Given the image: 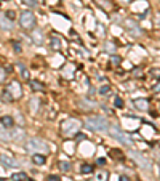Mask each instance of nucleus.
Listing matches in <instances>:
<instances>
[{"instance_id":"obj_1","label":"nucleus","mask_w":160,"mask_h":181,"mask_svg":"<svg viewBox=\"0 0 160 181\" xmlns=\"http://www.w3.org/2000/svg\"><path fill=\"white\" fill-rule=\"evenodd\" d=\"M85 125L87 128L93 130V132H109V122L104 119L103 116H90L85 119Z\"/></svg>"},{"instance_id":"obj_2","label":"nucleus","mask_w":160,"mask_h":181,"mask_svg":"<svg viewBox=\"0 0 160 181\" xmlns=\"http://www.w3.org/2000/svg\"><path fill=\"white\" fill-rule=\"evenodd\" d=\"M80 127H82L80 120H77V119H67V120L62 122V133H64L66 136L77 135V133H79V130H80Z\"/></svg>"},{"instance_id":"obj_3","label":"nucleus","mask_w":160,"mask_h":181,"mask_svg":"<svg viewBox=\"0 0 160 181\" xmlns=\"http://www.w3.org/2000/svg\"><path fill=\"white\" fill-rule=\"evenodd\" d=\"M26 149L29 152H34V154H35V152H46L48 151V144L45 143V141H42V140H37V138H32V140H29L27 141V144H26Z\"/></svg>"},{"instance_id":"obj_4","label":"nucleus","mask_w":160,"mask_h":181,"mask_svg":"<svg viewBox=\"0 0 160 181\" xmlns=\"http://www.w3.org/2000/svg\"><path fill=\"white\" fill-rule=\"evenodd\" d=\"M19 26L24 27L27 31L34 29V26H35V16H34L30 11H22V13L19 15Z\"/></svg>"},{"instance_id":"obj_5","label":"nucleus","mask_w":160,"mask_h":181,"mask_svg":"<svg viewBox=\"0 0 160 181\" xmlns=\"http://www.w3.org/2000/svg\"><path fill=\"white\" fill-rule=\"evenodd\" d=\"M111 135H112V138H115L117 141H120L122 144H127V146H131V144H133L131 138L127 135V133H123L119 127H112L111 128Z\"/></svg>"},{"instance_id":"obj_6","label":"nucleus","mask_w":160,"mask_h":181,"mask_svg":"<svg viewBox=\"0 0 160 181\" xmlns=\"http://www.w3.org/2000/svg\"><path fill=\"white\" fill-rule=\"evenodd\" d=\"M7 88L10 90V93L13 95L14 100H18V98H21L22 96V92H21V85H19V82L18 80H13V82H10V85L7 87Z\"/></svg>"},{"instance_id":"obj_7","label":"nucleus","mask_w":160,"mask_h":181,"mask_svg":"<svg viewBox=\"0 0 160 181\" xmlns=\"http://www.w3.org/2000/svg\"><path fill=\"white\" fill-rule=\"evenodd\" d=\"M131 157H133V159H135L139 165H141L143 168H146V170H149V168H151V160L146 159V157H143L141 154H138V152L133 151V152H131Z\"/></svg>"},{"instance_id":"obj_8","label":"nucleus","mask_w":160,"mask_h":181,"mask_svg":"<svg viewBox=\"0 0 160 181\" xmlns=\"http://www.w3.org/2000/svg\"><path fill=\"white\" fill-rule=\"evenodd\" d=\"M0 164L3 165L5 168H13V167H16V160L13 159L11 156H8V154H2L0 156Z\"/></svg>"},{"instance_id":"obj_9","label":"nucleus","mask_w":160,"mask_h":181,"mask_svg":"<svg viewBox=\"0 0 160 181\" xmlns=\"http://www.w3.org/2000/svg\"><path fill=\"white\" fill-rule=\"evenodd\" d=\"M0 124H2L7 130H11L13 125H14V122H13V117L11 116H2L0 117Z\"/></svg>"},{"instance_id":"obj_10","label":"nucleus","mask_w":160,"mask_h":181,"mask_svg":"<svg viewBox=\"0 0 160 181\" xmlns=\"http://www.w3.org/2000/svg\"><path fill=\"white\" fill-rule=\"evenodd\" d=\"M22 140H24V133H22V130L13 128V141H16V143H21Z\"/></svg>"},{"instance_id":"obj_11","label":"nucleus","mask_w":160,"mask_h":181,"mask_svg":"<svg viewBox=\"0 0 160 181\" xmlns=\"http://www.w3.org/2000/svg\"><path fill=\"white\" fill-rule=\"evenodd\" d=\"M32 162L35 165H43L45 164V156H42L40 152H35V154L32 156Z\"/></svg>"},{"instance_id":"obj_12","label":"nucleus","mask_w":160,"mask_h":181,"mask_svg":"<svg viewBox=\"0 0 160 181\" xmlns=\"http://www.w3.org/2000/svg\"><path fill=\"white\" fill-rule=\"evenodd\" d=\"M18 69H19V72H21V76H22V79L24 80H29V71L26 69V66L22 64V63H18Z\"/></svg>"},{"instance_id":"obj_13","label":"nucleus","mask_w":160,"mask_h":181,"mask_svg":"<svg viewBox=\"0 0 160 181\" xmlns=\"http://www.w3.org/2000/svg\"><path fill=\"white\" fill-rule=\"evenodd\" d=\"M135 106L138 109H141V111H147V109H149V104H147L146 100H136L135 101Z\"/></svg>"},{"instance_id":"obj_14","label":"nucleus","mask_w":160,"mask_h":181,"mask_svg":"<svg viewBox=\"0 0 160 181\" xmlns=\"http://www.w3.org/2000/svg\"><path fill=\"white\" fill-rule=\"evenodd\" d=\"M2 100L5 101V103H11V101L14 100L13 95L10 93V90H8V88H5V90H3V93H2Z\"/></svg>"},{"instance_id":"obj_15","label":"nucleus","mask_w":160,"mask_h":181,"mask_svg":"<svg viewBox=\"0 0 160 181\" xmlns=\"http://www.w3.org/2000/svg\"><path fill=\"white\" fill-rule=\"evenodd\" d=\"M24 180H27V176H26V173H22V172L11 175V181H24Z\"/></svg>"},{"instance_id":"obj_16","label":"nucleus","mask_w":160,"mask_h":181,"mask_svg":"<svg viewBox=\"0 0 160 181\" xmlns=\"http://www.w3.org/2000/svg\"><path fill=\"white\" fill-rule=\"evenodd\" d=\"M30 87H32L34 92H42V90H43V85L38 84L37 80H30Z\"/></svg>"},{"instance_id":"obj_17","label":"nucleus","mask_w":160,"mask_h":181,"mask_svg":"<svg viewBox=\"0 0 160 181\" xmlns=\"http://www.w3.org/2000/svg\"><path fill=\"white\" fill-rule=\"evenodd\" d=\"M109 93H111V87H109V85H101L99 95H101V96H107Z\"/></svg>"},{"instance_id":"obj_18","label":"nucleus","mask_w":160,"mask_h":181,"mask_svg":"<svg viewBox=\"0 0 160 181\" xmlns=\"http://www.w3.org/2000/svg\"><path fill=\"white\" fill-rule=\"evenodd\" d=\"M111 156L114 157V159H123V154H122V151H120V149H112L111 151Z\"/></svg>"},{"instance_id":"obj_19","label":"nucleus","mask_w":160,"mask_h":181,"mask_svg":"<svg viewBox=\"0 0 160 181\" xmlns=\"http://www.w3.org/2000/svg\"><path fill=\"white\" fill-rule=\"evenodd\" d=\"M59 170L64 172V173H67L69 170H71V164H69V162H59Z\"/></svg>"},{"instance_id":"obj_20","label":"nucleus","mask_w":160,"mask_h":181,"mask_svg":"<svg viewBox=\"0 0 160 181\" xmlns=\"http://www.w3.org/2000/svg\"><path fill=\"white\" fill-rule=\"evenodd\" d=\"M80 172L83 173V175H88V173H91V172H93V167H91V165H88V164H85V165H82Z\"/></svg>"},{"instance_id":"obj_21","label":"nucleus","mask_w":160,"mask_h":181,"mask_svg":"<svg viewBox=\"0 0 160 181\" xmlns=\"http://www.w3.org/2000/svg\"><path fill=\"white\" fill-rule=\"evenodd\" d=\"M50 43H51V48L53 50H59V39H58V37H51V42H50Z\"/></svg>"},{"instance_id":"obj_22","label":"nucleus","mask_w":160,"mask_h":181,"mask_svg":"<svg viewBox=\"0 0 160 181\" xmlns=\"http://www.w3.org/2000/svg\"><path fill=\"white\" fill-rule=\"evenodd\" d=\"M11 24H13V21H10V19H2V27L5 31L11 29Z\"/></svg>"},{"instance_id":"obj_23","label":"nucleus","mask_w":160,"mask_h":181,"mask_svg":"<svg viewBox=\"0 0 160 181\" xmlns=\"http://www.w3.org/2000/svg\"><path fill=\"white\" fill-rule=\"evenodd\" d=\"M107 173L106 172H99L98 175H96V181H107Z\"/></svg>"},{"instance_id":"obj_24","label":"nucleus","mask_w":160,"mask_h":181,"mask_svg":"<svg viewBox=\"0 0 160 181\" xmlns=\"http://www.w3.org/2000/svg\"><path fill=\"white\" fill-rule=\"evenodd\" d=\"M114 106H115V108H123V101H122V98H120V96L114 98Z\"/></svg>"},{"instance_id":"obj_25","label":"nucleus","mask_w":160,"mask_h":181,"mask_svg":"<svg viewBox=\"0 0 160 181\" xmlns=\"http://www.w3.org/2000/svg\"><path fill=\"white\" fill-rule=\"evenodd\" d=\"M5 18L10 19V21H14V18H16V13L10 10V11H7V13H5Z\"/></svg>"},{"instance_id":"obj_26","label":"nucleus","mask_w":160,"mask_h":181,"mask_svg":"<svg viewBox=\"0 0 160 181\" xmlns=\"http://www.w3.org/2000/svg\"><path fill=\"white\" fill-rule=\"evenodd\" d=\"M120 63H122V58H120V56H112V64L119 66Z\"/></svg>"},{"instance_id":"obj_27","label":"nucleus","mask_w":160,"mask_h":181,"mask_svg":"<svg viewBox=\"0 0 160 181\" xmlns=\"http://www.w3.org/2000/svg\"><path fill=\"white\" fill-rule=\"evenodd\" d=\"M83 140H87V136H85L83 133H77L75 135V141H83Z\"/></svg>"},{"instance_id":"obj_28","label":"nucleus","mask_w":160,"mask_h":181,"mask_svg":"<svg viewBox=\"0 0 160 181\" xmlns=\"http://www.w3.org/2000/svg\"><path fill=\"white\" fill-rule=\"evenodd\" d=\"M22 2H24L26 5H29V7H35V5H37L35 0H22Z\"/></svg>"},{"instance_id":"obj_29","label":"nucleus","mask_w":160,"mask_h":181,"mask_svg":"<svg viewBox=\"0 0 160 181\" xmlns=\"http://www.w3.org/2000/svg\"><path fill=\"white\" fill-rule=\"evenodd\" d=\"M106 48H107L109 53H114L115 52V48H114V45H112V43H106Z\"/></svg>"},{"instance_id":"obj_30","label":"nucleus","mask_w":160,"mask_h":181,"mask_svg":"<svg viewBox=\"0 0 160 181\" xmlns=\"http://www.w3.org/2000/svg\"><path fill=\"white\" fill-rule=\"evenodd\" d=\"M13 47H14V52L16 53H21V45L18 42H13Z\"/></svg>"},{"instance_id":"obj_31","label":"nucleus","mask_w":160,"mask_h":181,"mask_svg":"<svg viewBox=\"0 0 160 181\" xmlns=\"http://www.w3.org/2000/svg\"><path fill=\"white\" fill-rule=\"evenodd\" d=\"M3 80H5V69L0 68V82H3Z\"/></svg>"},{"instance_id":"obj_32","label":"nucleus","mask_w":160,"mask_h":181,"mask_svg":"<svg viewBox=\"0 0 160 181\" xmlns=\"http://www.w3.org/2000/svg\"><path fill=\"white\" fill-rule=\"evenodd\" d=\"M35 42L37 43H42V34H35Z\"/></svg>"},{"instance_id":"obj_33","label":"nucleus","mask_w":160,"mask_h":181,"mask_svg":"<svg viewBox=\"0 0 160 181\" xmlns=\"http://www.w3.org/2000/svg\"><path fill=\"white\" fill-rule=\"evenodd\" d=\"M48 181H61V180L58 178V176H54V175H53V176H48Z\"/></svg>"},{"instance_id":"obj_34","label":"nucleus","mask_w":160,"mask_h":181,"mask_svg":"<svg viewBox=\"0 0 160 181\" xmlns=\"http://www.w3.org/2000/svg\"><path fill=\"white\" fill-rule=\"evenodd\" d=\"M154 92H160V84H157L154 87Z\"/></svg>"},{"instance_id":"obj_35","label":"nucleus","mask_w":160,"mask_h":181,"mask_svg":"<svg viewBox=\"0 0 160 181\" xmlns=\"http://www.w3.org/2000/svg\"><path fill=\"white\" fill-rule=\"evenodd\" d=\"M98 164L99 165H104V164H106V160H104V159H98Z\"/></svg>"},{"instance_id":"obj_36","label":"nucleus","mask_w":160,"mask_h":181,"mask_svg":"<svg viewBox=\"0 0 160 181\" xmlns=\"http://www.w3.org/2000/svg\"><path fill=\"white\" fill-rule=\"evenodd\" d=\"M120 181H131V180L128 178V176H122V178H120Z\"/></svg>"}]
</instances>
